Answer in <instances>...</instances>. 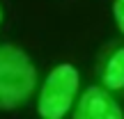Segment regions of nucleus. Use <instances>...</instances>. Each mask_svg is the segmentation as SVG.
Returning <instances> with one entry per match:
<instances>
[{
    "label": "nucleus",
    "mask_w": 124,
    "mask_h": 119,
    "mask_svg": "<svg viewBox=\"0 0 124 119\" xmlns=\"http://www.w3.org/2000/svg\"><path fill=\"white\" fill-rule=\"evenodd\" d=\"M103 85L108 89H122L124 87V48L115 50L103 69Z\"/></svg>",
    "instance_id": "20e7f679"
},
{
    "label": "nucleus",
    "mask_w": 124,
    "mask_h": 119,
    "mask_svg": "<svg viewBox=\"0 0 124 119\" xmlns=\"http://www.w3.org/2000/svg\"><path fill=\"white\" fill-rule=\"evenodd\" d=\"M78 83H80V78H78V71H76L74 64H58L48 73L44 87H41L37 112L46 119L64 117L76 98Z\"/></svg>",
    "instance_id": "f03ea898"
},
{
    "label": "nucleus",
    "mask_w": 124,
    "mask_h": 119,
    "mask_svg": "<svg viewBox=\"0 0 124 119\" xmlns=\"http://www.w3.org/2000/svg\"><path fill=\"white\" fill-rule=\"evenodd\" d=\"M78 119H122V108L103 87H87L78 101Z\"/></svg>",
    "instance_id": "7ed1b4c3"
},
{
    "label": "nucleus",
    "mask_w": 124,
    "mask_h": 119,
    "mask_svg": "<svg viewBox=\"0 0 124 119\" xmlns=\"http://www.w3.org/2000/svg\"><path fill=\"white\" fill-rule=\"evenodd\" d=\"M113 14H115V23H117V28H120V32L124 35V0H115Z\"/></svg>",
    "instance_id": "39448f33"
},
{
    "label": "nucleus",
    "mask_w": 124,
    "mask_h": 119,
    "mask_svg": "<svg viewBox=\"0 0 124 119\" xmlns=\"http://www.w3.org/2000/svg\"><path fill=\"white\" fill-rule=\"evenodd\" d=\"M0 18H2V12H0Z\"/></svg>",
    "instance_id": "423d86ee"
},
{
    "label": "nucleus",
    "mask_w": 124,
    "mask_h": 119,
    "mask_svg": "<svg viewBox=\"0 0 124 119\" xmlns=\"http://www.w3.org/2000/svg\"><path fill=\"white\" fill-rule=\"evenodd\" d=\"M37 69L16 46L0 44V110H14L32 94Z\"/></svg>",
    "instance_id": "f257e3e1"
}]
</instances>
